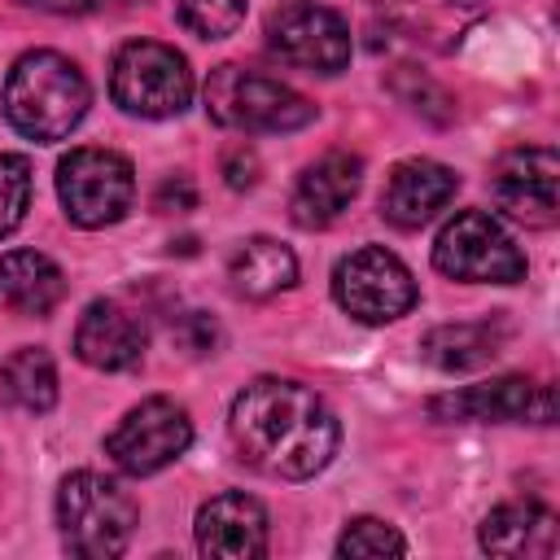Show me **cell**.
Here are the masks:
<instances>
[{"label": "cell", "mask_w": 560, "mask_h": 560, "mask_svg": "<svg viewBox=\"0 0 560 560\" xmlns=\"http://www.w3.org/2000/svg\"><path fill=\"white\" fill-rule=\"evenodd\" d=\"M241 459L280 481H306L337 455L341 424L315 389L289 376H258L232 398L228 416Z\"/></svg>", "instance_id": "cell-1"}, {"label": "cell", "mask_w": 560, "mask_h": 560, "mask_svg": "<svg viewBox=\"0 0 560 560\" xmlns=\"http://www.w3.org/2000/svg\"><path fill=\"white\" fill-rule=\"evenodd\" d=\"M0 105L13 131H22L35 144H52V140H66L83 122L92 105V88L70 57L52 48H35L13 61Z\"/></svg>", "instance_id": "cell-2"}, {"label": "cell", "mask_w": 560, "mask_h": 560, "mask_svg": "<svg viewBox=\"0 0 560 560\" xmlns=\"http://www.w3.org/2000/svg\"><path fill=\"white\" fill-rule=\"evenodd\" d=\"M140 508L136 499L105 472L79 468L57 490V525L61 542L83 560H109L122 556L136 534Z\"/></svg>", "instance_id": "cell-3"}, {"label": "cell", "mask_w": 560, "mask_h": 560, "mask_svg": "<svg viewBox=\"0 0 560 560\" xmlns=\"http://www.w3.org/2000/svg\"><path fill=\"white\" fill-rule=\"evenodd\" d=\"M206 114L219 127H232L245 136H280V131L306 127L315 118V105L271 74L223 61L206 79Z\"/></svg>", "instance_id": "cell-4"}, {"label": "cell", "mask_w": 560, "mask_h": 560, "mask_svg": "<svg viewBox=\"0 0 560 560\" xmlns=\"http://www.w3.org/2000/svg\"><path fill=\"white\" fill-rule=\"evenodd\" d=\"M109 96L136 118H175L192 101V70L171 44L131 39L114 57Z\"/></svg>", "instance_id": "cell-5"}, {"label": "cell", "mask_w": 560, "mask_h": 560, "mask_svg": "<svg viewBox=\"0 0 560 560\" xmlns=\"http://www.w3.org/2000/svg\"><path fill=\"white\" fill-rule=\"evenodd\" d=\"M433 267L464 284H516L525 280V254L486 210H459L433 241Z\"/></svg>", "instance_id": "cell-6"}, {"label": "cell", "mask_w": 560, "mask_h": 560, "mask_svg": "<svg viewBox=\"0 0 560 560\" xmlns=\"http://www.w3.org/2000/svg\"><path fill=\"white\" fill-rule=\"evenodd\" d=\"M57 197L79 228H109L131 210L136 171L114 149H70L57 162Z\"/></svg>", "instance_id": "cell-7"}, {"label": "cell", "mask_w": 560, "mask_h": 560, "mask_svg": "<svg viewBox=\"0 0 560 560\" xmlns=\"http://www.w3.org/2000/svg\"><path fill=\"white\" fill-rule=\"evenodd\" d=\"M332 298L359 324H389L416 306L420 289L398 254L385 245H363L332 267Z\"/></svg>", "instance_id": "cell-8"}, {"label": "cell", "mask_w": 560, "mask_h": 560, "mask_svg": "<svg viewBox=\"0 0 560 560\" xmlns=\"http://www.w3.org/2000/svg\"><path fill=\"white\" fill-rule=\"evenodd\" d=\"M192 442V420L188 411L175 402V398H144L136 402L118 424L114 433L105 438V455L131 472V477H149L166 464H175Z\"/></svg>", "instance_id": "cell-9"}, {"label": "cell", "mask_w": 560, "mask_h": 560, "mask_svg": "<svg viewBox=\"0 0 560 560\" xmlns=\"http://www.w3.org/2000/svg\"><path fill=\"white\" fill-rule=\"evenodd\" d=\"M267 52L311 74H337L350 61V26L328 4L293 0L267 18Z\"/></svg>", "instance_id": "cell-10"}, {"label": "cell", "mask_w": 560, "mask_h": 560, "mask_svg": "<svg viewBox=\"0 0 560 560\" xmlns=\"http://www.w3.org/2000/svg\"><path fill=\"white\" fill-rule=\"evenodd\" d=\"M490 197L508 219H516L525 228H551L560 219V158H556V149L529 144V149L503 153L494 175H490Z\"/></svg>", "instance_id": "cell-11"}, {"label": "cell", "mask_w": 560, "mask_h": 560, "mask_svg": "<svg viewBox=\"0 0 560 560\" xmlns=\"http://www.w3.org/2000/svg\"><path fill=\"white\" fill-rule=\"evenodd\" d=\"M433 420H534L551 424V385L529 376H494L486 385H464L451 394H438L429 402Z\"/></svg>", "instance_id": "cell-12"}, {"label": "cell", "mask_w": 560, "mask_h": 560, "mask_svg": "<svg viewBox=\"0 0 560 560\" xmlns=\"http://www.w3.org/2000/svg\"><path fill=\"white\" fill-rule=\"evenodd\" d=\"M197 551L210 560H254L267 551V508L245 490H223L197 508Z\"/></svg>", "instance_id": "cell-13"}, {"label": "cell", "mask_w": 560, "mask_h": 560, "mask_svg": "<svg viewBox=\"0 0 560 560\" xmlns=\"http://www.w3.org/2000/svg\"><path fill=\"white\" fill-rule=\"evenodd\" d=\"M149 346V332L140 324V315H131L127 306L118 302H88V311L79 315V328H74V354L96 368V372H127L140 363Z\"/></svg>", "instance_id": "cell-14"}, {"label": "cell", "mask_w": 560, "mask_h": 560, "mask_svg": "<svg viewBox=\"0 0 560 560\" xmlns=\"http://www.w3.org/2000/svg\"><path fill=\"white\" fill-rule=\"evenodd\" d=\"M459 188V175L433 158H407L389 171L385 188H381V214L394 228H424L438 210L451 206Z\"/></svg>", "instance_id": "cell-15"}, {"label": "cell", "mask_w": 560, "mask_h": 560, "mask_svg": "<svg viewBox=\"0 0 560 560\" xmlns=\"http://www.w3.org/2000/svg\"><path fill=\"white\" fill-rule=\"evenodd\" d=\"M359 184H363V162H359L354 153L332 149V153H324L319 162H311V166L298 175V188H293V197H289V219H293L298 228H306V232L328 228V223L354 201Z\"/></svg>", "instance_id": "cell-16"}, {"label": "cell", "mask_w": 560, "mask_h": 560, "mask_svg": "<svg viewBox=\"0 0 560 560\" xmlns=\"http://www.w3.org/2000/svg\"><path fill=\"white\" fill-rule=\"evenodd\" d=\"M481 551L503 556V560H538L556 551V516L534 503V499H516V503H499L486 521H481Z\"/></svg>", "instance_id": "cell-17"}, {"label": "cell", "mask_w": 560, "mask_h": 560, "mask_svg": "<svg viewBox=\"0 0 560 560\" xmlns=\"http://www.w3.org/2000/svg\"><path fill=\"white\" fill-rule=\"evenodd\" d=\"M508 328L503 319H477V324H438L420 337V354L442 372H477L503 354Z\"/></svg>", "instance_id": "cell-18"}, {"label": "cell", "mask_w": 560, "mask_h": 560, "mask_svg": "<svg viewBox=\"0 0 560 560\" xmlns=\"http://www.w3.org/2000/svg\"><path fill=\"white\" fill-rule=\"evenodd\" d=\"M0 298L22 315H48L66 298V276L39 249H9L0 254Z\"/></svg>", "instance_id": "cell-19"}, {"label": "cell", "mask_w": 560, "mask_h": 560, "mask_svg": "<svg viewBox=\"0 0 560 560\" xmlns=\"http://www.w3.org/2000/svg\"><path fill=\"white\" fill-rule=\"evenodd\" d=\"M228 280L241 298H271L298 280V258L276 236H249L228 262Z\"/></svg>", "instance_id": "cell-20"}, {"label": "cell", "mask_w": 560, "mask_h": 560, "mask_svg": "<svg viewBox=\"0 0 560 560\" xmlns=\"http://www.w3.org/2000/svg\"><path fill=\"white\" fill-rule=\"evenodd\" d=\"M4 394L26 411H52L57 402V363L44 346H22L0 368Z\"/></svg>", "instance_id": "cell-21"}, {"label": "cell", "mask_w": 560, "mask_h": 560, "mask_svg": "<svg viewBox=\"0 0 560 560\" xmlns=\"http://www.w3.org/2000/svg\"><path fill=\"white\" fill-rule=\"evenodd\" d=\"M175 13L197 39H228L241 31L249 4L245 0H175Z\"/></svg>", "instance_id": "cell-22"}, {"label": "cell", "mask_w": 560, "mask_h": 560, "mask_svg": "<svg viewBox=\"0 0 560 560\" xmlns=\"http://www.w3.org/2000/svg\"><path fill=\"white\" fill-rule=\"evenodd\" d=\"M407 542L402 534L389 525V521H376V516H354L341 538H337V556H402Z\"/></svg>", "instance_id": "cell-23"}, {"label": "cell", "mask_w": 560, "mask_h": 560, "mask_svg": "<svg viewBox=\"0 0 560 560\" xmlns=\"http://www.w3.org/2000/svg\"><path fill=\"white\" fill-rule=\"evenodd\" d=\"M31 210V162L22 153H0V236H9Z\"/></svg>", "instance_id": "cell-24"}, {"label": "cell", "mask_w": 560, "mask_h": 560, "mask_svg": "<svg viewBox=\"0 0 560 560\" xmlns=\"http://www.w3.org/2000/svg\"><path fill=\"white\" fill-rule=\"evenodd\" d=\"M219 171H223L228 188L245 192V188H254V184H258V171H262V166H258V153H254L249 144H228V149H223Z\"/></svg>", "instance_id": "cell-25"}, {"label": "cell", "mask_w": 560, "mask_h": 560, "mask_svg": "<svg viewBox=\"0 0 560 560\" xmlns=\"http://www.w3.org/2000/svg\"><path fill=\"white\" fill-rule=\"evenodd\" d=\"M197 206V188H192V179L188 175H166L162 184H158V192H153V210H192Z\"/></svg>", "instance_id": "cell-26"}, {"label": "cell", "mask_w": 560, "mask_h": 560, "mask_svg": "<svg viewBox=\"0 0 560 560\" xmlns=\"http://www.w3.org/2000/svg\"><path fill=\"white\" fill-rule=\"evenodd\" d=\"M35 9H48V13H109V9H131L140 0H26Z\"/></svg>", "instance_id": "cell-27"}]
</instances>
